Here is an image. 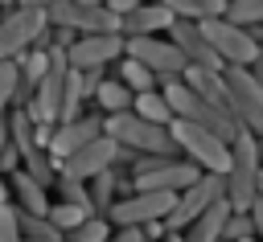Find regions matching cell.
<instances>
[{"instance_id": "74e56055", "label": "cell", "mask_w": 263, "mask_h": 242, "mask_svg": "<svg viewBox=\"0 0 263 242\" xmlns=\"http://www.w3.org/2000/svg\"><path fill=\"white\" fill-rule=\"evenodd\" d=\"M218 242H222V238H218Z\"/></svg>"}, {"instance_id": "1f68e13d", "label": "cell", "mask_w": 263, "mask_h": 242, "mask_svg": "<svg viewBox=\"0 0 263 242\" xmlns=\"http://www.w3.org/2000/svg\"><path fill=\"white\" fill-rule=\"evenodd\" d=\"M103 242H144V234H140V226H119V230L107 234Z\"/></svg>"}, {"instance_id": "52a82bcc", "label": "cell", "mask_w": 263, "mask_h": 242, "mask_svg": "<svg viewBox=\"0 0 263 242\" xmlns=\"http://www.w3.org/2000/svg\"><path fill=\"white\" fill-rule=\"evenodd\" d=\"M123 53L136 57L140 66H148V70L156 74V86L168 82V78H181V70H185L181 49H177L168 37H160V33H148V37H123Z\"/></svg>"}, {"instance_id": "603a6c76", "label": "cell", "mask_w": 263, "mask_h": 242, "mask_svg": "<svg viewBox=\"0 0 263 242\" xmlns=\"http://www.w3.org/2000/svg\"><path fill=\"white\" fill-rule=\"evenodd\" d=\"M4 131H8V144H12L16 152H29V148H33V119H29V111L8 107V111H4Z\"/></svg>"}, {"instance_id": "277c9868", "label": "cell", "mask_w": 263, "mask_h": 242, "mask_svg": "<svg viewBox=\"0 0 263 242\" xmlns=\"http://www.w3.org/2000/svg\"><path fill=\"white\" fill-rule=\"evenodd\" d=\"M222 86H226V103L230 115L238 119L242 131L259 135L263 131V86L255 78V66H222Z\"/></svg>"}, {"instance_id": "4fadbf2b", "label": "cell", "mask_w": 263, "mask_h": 242, "mask_svg": "<svg viewBox=\"0 0 263 242\" xmlns=\"http://www.w3.org/2000/svg\"><path fill=\"white\" fill-rule=\"evenodd\" d=\"M95 135H103V115L95 111V115H74V119H62V123H53V131H49V144H45V152L53 156V160H62L66 152H74L78 144H86V139H95Z\"/></svg>"}, {"instance_id": "f1b7e54d", "label": "cell", "mask_w": 263, "mask_h": 242, "mask_svg": "<svg viewBox=\"0 0 263 242\" xmlns=\"http://www.w3.org/2000/svg\"><path fill=\"white\" fill-rule=\"evenodd\" d=\"M247 234H259L255 217H251L247 209H230L226 221H222V242H238V238H247Z\"/></svg>"}, {"instance_id": "3957f363", "label": "cell", "mask_w": 263, "mask_h": 242, "mask_svg": "<svg viewBox=\"0 0 263 242\" xmlns=\"http://www.w3.org/2000/svg\"><path fill=\"white\" fill-rule=\"evenodd\" d=\"M168 139L177 148V156H185L189 164H197L201 172H226V160H230V139L197 127V123H185V119H168Z\"/></svg>"}, {"instance_id": "44dd1931", "label": "cell", "mask_w": 263, "mask_h": 242, "mask_svg": "<svg viewBox=\"0 0 263 242\" xmlns=\"http://www.w3.org/2000/svg\"><path fill=\"white\" fill-rule=\"evenodd\" d=\"M21 168H25L41 189H49L53 176H58V160H53L45 148H29V152H21Z\"/></svg>"}, {"instance_id": "7a4b0ae2", "label": "cell", "mask_w": 263, "mask_h": 242, "mask_svg": "<svg viewBox=\"0 0 263 242\" xmlns=\"http://www.w3.org/2000/svg\"><path fill=\"white\" fill-rule=\"evenodd\" d=\"M160 94H164V103H168L173 119L197 123V127H205V131H214V135H222V139H234V135L242 131L234 115H226V111H218L214 103H205L201 94H193V90H189L181 78H168V82H160Z\"/></svg>"}, {"instance_id": "8fae6325", "label": "cell", "mask_w": 263, "mask_h": 242, "mask_svg": "<svg viewBox=\"0 0 263 242\" xmlns=\"http://www.w3.org/2000/svg\"><path fill=\"white\" fill-rule=\"evenodd\" d=\"M45 25V8H29V4H12L0 16V62L16 57L21 49H29L33 33Z\"/></svg>"}, {"instance_id": "6da1fadb", "label": "cell", "mask_w": 263, "mask_h": 242, "mask_svg": "<svg viewBox=\"0 0 263 242\" xmlns=\"http://www.w3.org/2000/svg\"><path fill=\"white\" fill-rule=\"evenodd\" d=\"M222 197L230 209H247L259 197V144L251 131H238L230 139V160L222 172Z\"/></svg>"}, {"instance_id": "5bb4252c", "label": "cell", "mask_w": 263, "mask_h": 242, "mask_svg": "<svg viewBox=\"0 0 263 242\" xmlns=\"http://www.w3.org/2000/svg\"><path fill=\"white\" fill-rule=\"evenodd\" d=\"M164 37L181 49L185 66H210V70H222V62H218V53L205 45V37H201L197 21H181V16H173V21H168V29H164Z\"/></svg>"}, {"instance_id": "d4e9b609", "label": "cell", "mask_w": 263, "mask_h": 242, "mask_svg": "<svg viewBox=\"0 0 263 242\" xmlns=\"http://www.w3.org/2000/svg\"><path fill=\"white\" fill-rule=\"evenodd\" d=\"M107 234H111L107 217H103V213H90V217H82L74 230H66V234H62V242H103Z\"/></svg>"}, {"instance_id": "83f0119b", "label": "cell", "mask_w": 263, "mask_h": 242, "mask_svg": "<svg viewBox=\"0 0 263 242\" xmlns=\"http://www.w3.org/2000/svg\"><path fill=\"white\" fill-rule=\"evenodd\" d=\"M45 217L66 234V230H74L82 217H90V209H82V205H70V201H49V209H45Z\"/></svg>"}, {"instance_id": "5b68a950", "label": "cell", "mask_w": 263, "mask_h": 242, "mask_svg": "<svg viewBox=\"0 0 263 242\" xmlns=\"http://www.w3.org/2000/svg\"><path fill=\"white\" fill-rule=\"evenodd\" d=\"M103 135L115 139L119 148H132V152H177L173 139H168V127L148 123L136 111H111V115H103Z\"/></svg>"}, {"instance_id": "ac0fdd59", "label": "cell", "mask_w": 263, "mask_h": 242, "mask_svg": "<svg viewBox=\"0 0 263 242\" xmlns=\"http://www.w3.org/2000/svg\"><path fill=\"white\" fill-rule=\"evenodd\" d=\"M226 213H230V205H226V197H218L214 205H205V209L181 230V242H218V238H222Z\"/></svg>"}, {"instance_id": "8992f818", "label": "cell", "mask_w": 263, "mask_h": 242, "mask_svg": "<svg viewBox=\"0 0 263 242\" xmlns=\"http://www.w3.org/2000/svg\"><path fill=\"white\" fill-rule=\"evenodd\" d=\"M197 29L222 66H255L259 62V41L242 25H230L226 16H210V21H197Z\"/></svg>"}, {"instance_id": "d590c367", "label": "cell", "mask_w": 263, "mask_h": 242, "mask_svg": "<svg viewBox=\"0 0 263 242\" xmlns=\"http://www.w3.org/2000/svg\"><path fill=\"white\" fill-rule=\"evenodd\" d=\"M238 242H259V234H247V238H238Z\"/></svg>"}, {"instance_id": "7c38bea8", "label": "cell", "mask_w": 263, "mask_h": 242, "mask_svg": "<svg viewBox=\"0 0 263 242\" xmlns=\"http://www.w3.org/2000/svg\"><path fill=\"white\" fill-rule=\"evenodd\" d=\"M115 152H119V144H115V139L95 135V139L78 144L74 152H66V156L58 160V172H62V176H74V180H86V176H95L99 168L115 164Z\"/></svg>"}, {"instance_id": "2e32d148", "label": "cell", "mask_w": 263, "mask_h": 242, "mask_svg": "<svg viewBox=\"0 0 263 242\" xmlns=\"http://www.w3.org/2000/svg\"><path fill=\"white\" fill-rule=\"evenodd\" d=\"M86 193H90V209L103 213L115 197L132 193V176H127L119 164H107V168H99L95 176H86Z\"/></svg>"}, {"instance_id": "4dcf8cb0", "label": "cell", "mask_w": 263, "mask_h": 242, "mask_svg": "<svg viewBox=\"0 0 263 242\" xmlns=\"http://www.w3.org/2000/svg\"><path fill=\"white\" fill-rule=\"evenodd\" d=\"M0 242H21V230H16V205H12V201H0Z\"/></svg>"}, {"instance_id": "cb8c5ba5", "label": "cell", "mask_w": 263, "mask_h": 242, "mask_svg": "<svg viewBox=\"0 0 263 242\" xmlns=\"http://www.w3.org/2000/svg\"><path fill=\"white\" fill-rule=\"evenodd\" d=\"M119 82L136 94V90H152L156 86V74L148 70V66H140L136 57H127V53H119Z\"/></svg>"}, {"instance_id": "9c48e42d", "label": "cell", "mask_w": 263, "mask_h": 242, "mask_svg": "<svg viewBox=\"0 0 263 242\" xmlns=\"http://www.w3.org/2000/svg\"><path fill=\"white\" fill-rule=\"evenodd\" d=\"M49 25L74 29V33H119V12L107 4H78V0H53L45 8Z\"/></svg>"}, {"instance_id": "7402d4cb", "label": "cell", "mask_w": 263, "mask_h": 242, "mask_svg": "<svg viewBox=\"0 0 263 242\" xmlns=\"http://www.w3.org/2000/svg\"><path fill=\"white\" fill-rule=\"evenodd\" d=\"M173 16L181 21H210V16H222L226 0H160Z\"/></svg>"}, {"instance_id": "836d02e7", "label": "cell", "mask_w": 263, "mask_h": 242, "mask_svg": "<svg viewBox=\"0 0 263 242\" xmlns=\"http://www.w3.org/2000/svg\"><path fill=\"white\" fill-rule=\"evenodd\" d=\"M16 4H29V8H49L53 0H16Z\"/></svg>"}, {"instance_id": "484cf974", "label": "cell", "mask_w": 263, "mask_h": 242, "mask_svg": "<svg viewBox=\"0 0 263 242\" xmlns=\"http://www.w3.org/2000/svg\"><path fill=\"white\" fill-rule=\"evenodd\" d=\"M222 16L230 21V25H259L263 21V0H226V8H222Z\"/></svg>"}, {"instance_id": "e575fe53", "label": "cell", "mask_w": 263, "mask_h": 242, "mask_svg": "<svg viewBox=\"0 0 263 242\" xmlns=\"http://www.w3.org/2000/svg\"><path fill=\"white\" fill-rule=\"evenodd\" d=\"M0 201H8V180H4V172H0Z\"/></svg>"}, {"instance_id": "d6986e66", "label": "cell", "mask_w": 263, "mask_h": 242, "mask_svg": "<svg viewBox=\"0 0 263 242\" xmlns=\"http://www.w3.org/2000/svg\"><path fill=\"white\" fill-rule=\"evenodd\" d=\"M90 98H95L99 115H111V111H127V107H132V90H127L119 78H99L95 90H90Z\"/></svg>"}, {"instance_id": "30bf717a", "label": "cell", "mask_w": 263, "mask_h": 242, "mask_svg": "<svg viewBox=\"0 0 263 242\" xmlns=\"http://www.w3.org/2000/svg\"><path fill=\"white\" fill-rule=\"evenodd\" d=\"M62 53H66V66L74 70H103L123 53V33H78Z\"/></svg>"}, {"instance_id": "ffe728a7", "label": "cell", "mask_w": 263, "mask_h": 242, "mask_svg": "<svg viewBox=\"0 0 263 242\" xmlns=\"http://www.w3.org/2000/svg\"><path fill=\"white\" fill-rule=\"evenodd\" d=\"M127 111H136L140 119H148V123H160V127H168V119H173V111H168V103H164L160 86H152V90H136Z\"/></svg>"}, {"instance_id": "8d00e7d4", "label": "cell", "mask_w": 263, "mask_h": 242, "mask_svg": "<svg viewBox=\"0 0 263 242\" xmlns=\"http://www.w3.org/2000/svg\"><path fill=\"white\" fill-rule=\"evenodd\" d=\"M12 4H16V0H0V8H12Z\"/></svg>"}, {"instance_id": "e0dca14e", "label": "cell", "mask_w": 263, "mask_h": 242, "mask_svg": "<svg viewBox=\"0 0 263 242\" xmlns=\"http://www.w3.org/2000/svg\"><path fill=\"white\" fill-rule=\"evenodd\" d=\"M4 180H8V201L16 209H25V213H45L49 209V189H41L25 168H12Z\"/></svg>"}, {"instance_id": "9a60e30c", "label": "cell", "mask_w": 263, "mask_h": 242, "mask_svg": "<svg viewBox=\"0 0 263 242\" xmlns=\"http://www.w3.org/2000/svg\"><path fill=\"white\" fill-rule=\"evenodd\" d=\"M168 21H173V12L156 0H144V4H136V8H127V12H119V33L123 37H148V33H164L168 29Z\"/></svg>"}, {"instance_id": "f546056e", "label": "cell", "mask_w": 263, "mask_h": 242, "mask_svg": "<svg viewBox=\"0 0 263 242\" xmlns=\"http://www.w3.org/2000/svg\"><path fill=\"white\" fill-rule=\"evenodd\" d=\"M12 90H16V62L4 57V62H0V119H4V111L12 107Z\"/></svg>"}, {"instance_id": "4316f807", "label": "cell", "mask_w": 263, "mask_h": 242, "mask_svg": "<svg viewBox=\"0 0 263 242\" xmlns=\"http://www.w3.org/2000/svg\"><path fill=\"white\" fill-rule=\"evenodd\" d=\"M49 189H58V201H70V205H82V209H90V193H86V180H74V176H53V185ZM95 213V209H90Z\"/></svg>"}, {"instance_id": "ba28073f", "label": "cell", "mask_w": 263, "mask_h": 242, "mask_svg": "<svg viewBox=\"0 0 263 242\" xmlns=\"http://www.w3.org/2000/svg\"><path fill=\"white\" fill-rule=\"evenodd\" d=\"M168 209H173V193H164V189H132V193L115 197L103 209V217L115 221V226H144V221L164 217Z\"/></svg>"}, {"instance_id": "d6a6232c", "label": "cell", "mask_w": 263, "mask_h": 242, "mask_svg": "<svg viewBox=\"0 0 263 242\" xmlns=\"http://www.w3.org/2000/svg\"><path fill=\"white\" fill-rule=\"evenodd\" d=\"M111 12H127V8H136V4H144V0H103Z\"/></svg>"}]
</instances>
